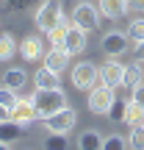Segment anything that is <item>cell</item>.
I'll list each match as a JSON object with an SVG mask.
<instances>
[{
  "mask_svg": "<svg viewBox=\"0 0 144 150\" xmlns=\"http://www.w3.org/2000/svg\"><path fill=\"white\" fill-rule=\"evenodd\" d=\"M33 106H36V120H47L50 114H55L58 108L67 106V95L61 92V86L55 89H36L33 92Z\"/></svg>",
  "mask_w": 144,
  "mask_h": 150,
  "instance_id": "1",
  "label": "cell"
},
{
  "mask_svg": "<svg viewBox=\"0 0 144 150\" xmlns=\"http://www.w3.org/2000/svg\"><path fill=\"white\" fill-rule=\"evenodd\" d=\"M97 81H100V64H94V61H89V59L72 64V86H75L78 92L94 89Z\"/></svg>",
  "mask_w": 144,
  "mask_h": 150,
  "instance_id": "2",
  "label": "cell"
},
{
  "mask_svg": "<svg viewBox=\"0 0 144 150\" xmlns=\"http://www.w3.org/2000/svg\"><path fill=\"white\" fill-rule=\"evenodd\" d=\"M64 20V11H61V0H42L33 14V22H36L39 33H47L50 28H55Z\"/></svg>",
  "mask_w": 144,
  "mask_h": 150,
  "instance_id": "3",
  "label": "cell"
},
{
  "mask_svg": "<svg viewBox=\"0 0 144 150\" xmlns=\"http://www.w3.org/2000/svg\"><path fill=\"white\" fill-rule=\"evenodd\" d=\"M114 100H117V92H114L111 86L100 83V86H94V89H89V100H86V106H89L91 114H100V117H105V114L111 111Z\"/></svg>",
  "mask_w": 144,
  "mask_h": 150,
  "instance_id": "4",
  "label": "cell"
},
{
  "mask_svg": "<svg viewBox=\"0 0 144 150\" xmlns=\"http://www.w3.org/2000/svg\"><path fill=\"white\" fill-rule=\"evenodd\" d=\"M103 14H100V8H94L91 3H78L75 6V11H72V22L75 25H80L83 31H97V28L103 25Z\"/></svg>",
  "mask_w": 144,
  "mask_h": 150,
  "instance_id": "5",
  "label": "cell"
},
{
  "mask_svg": "<svg viewBox=\"0 0 144 150\" xmlns=\"http://www.w3.org/2000/svg\"><path fill=\"white\" fill-rule=\"evenodd\" d=\"M75 122H78V114H75V108L64 106L58 108L55 114H50L47 120H44V131H58V134H70L75 128Z\"/></svg>",
  "mask_w": 144,
  "mask_h": 150,
  "instance_id": "6",
  "label": "cell"
},
{
  "mask_svg": "<svg viewBox=\"0 0 144 150\" xmlns=\"http://www.w3.org/2000/svg\"><path fill=\"white\" fill-rule=\"evenodd\" d=\"M100 47H103V53H105L108 59H119V56L128 53L130 39H128V33H122V31H108L105 36H103Z\"/></svg>",
  "mask_w": 144,
  "mask_h": 150,
  "instance_id": "7",
  "label": "cell"
},
{
  "mask_svg": "<svg viewBox=\"0 0 144 150\" xmlns=\"http://www.w3.org/2000/svg\"><path fill=\"white\" fill-rule=\"evenodd\" d=\"M47 53V39H42L39 33H28L20 42V56L25 61H42Z\"/></svg>",
  "mask_w": 144,
  "mask_h": 150,
  "instance_id": "8",
  "label": "cell"
},
{
  "mask_svg": "<svg viewBox=\"0 0 144 150\" xmlns=\"http://www.w3.org/2000/svg\"><path fill=\"white\" fill-rule=\"evenodd\" d=\"M42 64L44 67H50L53 72H64L67 67L72 64V53L67 47H47V53H44V59H42Z\"/></svg>",
  "mask_w": 144,
  "mask_h": 150,
  "instance_id": "9",
  "label": "cell"
},
{
  "mask_svg": "<svg viewBox=\"0 0 144 150\" xmlns=\"http://www.w3.org/2000/svg\"><path fill=\"white\" fill-rule=\"evenodd\" d=\"M122 78H125V64H119L117 59H108L105 64H100V83L117 89V86H122Z\"/></svg>",
  "mask_w": 144,
  "mask_h": 150,
  "instance_id": "10",
  "label": "cell"
},
{
  "mask_svg": "<svg viewBox=\"0 0 144 150\" xmlns=\"http://www.w3.org/2000/svg\"><path fill=\"white\" fill-rule=\"evenodd\" d=\"M97 8L105 20H122L130 11V0H97Z\"/></svg>",
  "mask_w": 144,
  "mask_h": 150,
  "instance_id": "11",
  "label": "cell"
},
{
  "mask_svg": "<svg viewBox=\"0 0 144 150\" xmlns=\"http://www.w3.org/2000/svg\"><path fill=\"white\" fill-rule=\"evenodd\" d=\"M25 128L28 125L25 122H20V120H14V117H8L6 122H0V139L6 142V145H14V142H20L22 136H25Z\"/></svg>",
  "mask_w": 144,
  "mask_h": 150,
  "instance_id": "12",
  "label": "cell"
},
{
  "mask_svg": "<svg viewBox=\"0 0 144 150\" xmlns=\"http://www.w3.org/2000/svg\"><path fill=\"white\" fill-rule=\"evenodd\" d=\"M86 33H89V31H83L80 25L70 22V28H67V42H64V47L70 50L72 56H78V53H83V50H86Z\"/></svg>",
  "mask_w": 144,
  "mask_h": 150,
  "instance_id": "13",
  "label": "cell"
},
{
  "mask_svg": "<svg viewBox=\"0 0 144 150\" xmlns=\"http://www.w3.org/2000/svg\"><path fill=\"white\" fill-rule=\"evenodd\" d=\"M11 117L20 120V122H25V125L36 122V106H33V95L20 97V100H17V106L11 108Z\"/></svg>",
  "mask_w": 144,
  "mask_h": 150,
  "instance_id": "14",
  "label": "cell"
},
{
  "mask_svg": "<svg viewBox=\"0 0 144 150\" xmlns=\"http://www.w3.org/2000/svg\"><path fill=\"white\" fill-rule=\"evenodd\" d=\"M33 86L36 89H55V86H61V78H58V72H53L50 67L42 64L33 72Z\"/></svg>",
  "mask_w": 144,
  "mask_h": 150,
  "instance_id": "15",
  "label": "cell"
},
{
  "mask_svg": "<svg viewBox=\"0 0 144 150\" xmlns=\"http://www.w3.org/2000/svg\"><path fill=\"white\" fill-rule=\"evenodd\" d=\"M0 83L8 86V89H17V92H20L22 86L28 83V75H25V70H20V67H8V70L0 75Z\"/></svg>",
  "mask_w": 144,
  "mask_h": 150,
  "instance_id": "16",
  "label": "cell"
},
{
  "mask_svg": "<svg viewBox=\"0 0 144 150\" xmlns=\"http://www.w3.org/2000/svg\"><path fill=\"white\" fill-rule=\"evenodd\" d=\"M78 147L80 150H103V134L94 131V128H86L78 136Z\"/></svg>",
  "mask_w": 144,
  "mask_h": 150,
  "instance_id": "17",
  "label": "cell"
},
{
  "mask_svg": "<svg viewBox=\"0 0 144 150\" xmlns=\"http://www.w3.org/2000/svg\"><path fill=\"white\" fill-rule=\"evenodd\" d=\"M67 28H70V20H61L58 25L55 28H50L47 33H44V36H47V45L50 47H64V42H67Z\"/></svg>",
  "mask_w": 144,
  "mask_h": 150,
  "instance_id": "18",
  "label": "cell"
},
{
  "mask_svg": "<svg viewBox=\"0 0 144 150\" xmlns=\"http://www.w3.org/2000/svg\"><path fill=\"white\" fill-rule=\"evenodd\" d=\"M20 53V45L11 33H0V61H11Z\"/></svg>",
  "mask_w": 144,
  "mask_h": 150,
  "instance_id": "19",
  "label": "cell"
},
{
  "mask_svg": "<svg viewBox=\"0 0 144 150\" xmlns=\"http://www.w3.org/2000/svg\"><path fill=\"white\" fill-rule=\"evenodd\" d=\"M42 145L47 147V150H67V147H70V136L58 134V131H47V136H44Z\"/></svg>",
  "mask_w": 144,
  "mask_h": 150,
  "instance_id": "20",
  "label": "cell"
},
{
  "mask_svg": "<svg viewBox=\"0 0 144 150\" xmlns=\"http://www.w3.org/2000/svg\"><path fill=\"white\" fill-rule=\"evenodd\" d=\"M141 83V67L139 61L136 64H125V78H122V86L125 89H133V86Z\"/></svg>",
  "mask_w": 144,
  "mask_h": 150,
  "instance_id": "21",
  "label": "cell"
},
{
  "mask_svg": "<svg viewBox=\"0 0 144 150\" xmlns=\"http://www.w3.org/2000/svg\"><path fill=\"white\" fill-rule=\"evenodd\" d=\"M125 33H128L130 45H136V42H144V17H133Z\"/></svg>",
  "mask_w": 144,
  "mask_h": 150,
  "instance_id": "22",
  "label": "cell"
},
{
  "mask_svg": "<svg viewBox=\"0 0 144 150\" xmlns=\"http://www.w3.org/2000/svg\"><path fill=\"white\" fill-rule=\"evenodd\" d=\"M128 147H133V150H144V122L130 125V134H128Z\"/></svg>",
  "mask_w": 144,
  "mask_h": 150,
  "instance_id": "23",
  "label": "cell"
},
{
  "mask_svg": "<svg viewBox=\"0 0 144 150\" xmlns=\"http://www.w3.org/2000/svg\"><path fill=\"white\" fill-rule=\"evenodd\" d=\"M125 122H128V125L144 122V108H141L136 100H128V108H125Z\"/></svg>",
  "mask_w": 144,
  "mask_h": 150,
  "instance_id": "24",
  "label": "cell"
},
{
  "mask_svg": "<svg viewBox=\"0 0 144 150\" xmlns=\"http://www.w3.org/2000/svg\"><path fill=\"white\" fill-rule=\"evenodd\" d=\"M125 108H128V100H114V106H111V111L105 114L108 120H111V122H125Z\"/></svg>",
  "mask_w": 144,
  "mask_h": 150,
  "instance_id": "25",
  "label": "cell"
},
{
  "mask_svg": "<svg viewBox=\"0 0 144 150\" xmlns=\"http://www.w3.org/2000/svg\"><path fill=\"white\" fill-rule=\"evenodd\" d=\"M17 100H20V97H17V89H8V86L0 83V106H6L11 111V108L17 106Z\"/></svg>",
  "mask_w": 144,
  "mask_h": 150,
  "instance_id": "26",
  "label": "cell"
},
{
  "mask_svg": "<svg viewBox=\"0 0 144 150\" xmlns=\"http://www.w3.org/2000/svg\"><path fill=\"white\" fill-rule=\"evenodd\" d=\"M128 147V139H122L119 134L108 136V139H103V150H125Z\"/></svg>",
  "mask_w": 144,
  "mask_h": 150,
  "instance_id": "27",
  "label": "cell"
},
{
  "mask_svg": "<svg viewBox=\"0 0 144 150\" xmlns=\"http://www.w3.org/2000/svg\"><path fill=\"white\" fill-rule=\"evenodd\" d=\"M130 100H136V103L144 108V81H141L139 86H133V89H130Z\"/></svg>",
  "mask_w": 144,
  "mask_h": 150,
  "instance_id": "28",
  "label": "cell"
},
{
  "mask_svg": "<svg viewBox=\"0 0 144 150\" xmlns=\"http://www.w3.org/2000/svg\"><path fill=\"white\" fill-rule=\"evenodd\" d=\"M6 6H8L11 11H22V8H28V6L33 3V0H3Z\"/></svg>",
  "mask_w": 144,
  "mask_h": 150,
  "instance_id": "29",
  "label": "cell"
},
{
  "mask_svg": "<svg viewBox=\"0 0 144 150\" xmlns=\"http://www.w3.org/2000/svg\"><path fill=\"white\" fill-rule=\"evenodd\" d=\"M133 53H136V61H144V42L133 45Z\"/></svg>",
  "mask_w": 144,
  "mask_h": 150,
  "instance_id": "30",
  "label": "cell"
},
{
  "mask_svg": "<svg viewBox=\"0 0 144 150\" xmlns=\"http://www.w3.org/2000/svg\"><path fill=\"white\" fill-rule=\"evenodd\" d=\"M11 117V111H8V108H6V106H0V122H6V120H8Z\"/></svg>",
  "mask_w": 144,
  "mask_h": 150,
  "instance_id": "31",
  "label": "cell"
},
{
  "mask_svg": "<svg viewBox=\"0 0 144 150\" xmlns=\"http://www.w3.org/2000/svg\"><path fill=\"white\" fill-rule=\"evenodd\" d=\"M130 8H136V11H144V0H130Z\"/></svg>",
  "mask_w": 144,
  "mask_h": 150,
  "instance_id": "32",
  "label": "cell"
},
{
  "mask_svg": "<svg viewBox=\"0 0 144 150\" xmlns=\"http://www.w3.org/2000/svg\"><path fill=\"white\" fill-rule=\"evenodd\" d=\"M0 147H8V145H6V142H3V139H0Z\"/></svg>",
  "mask_w": 144,
  "mask_h": 150,
  "instance_id": "33",
  "label": "cell"
}]
</instances>
